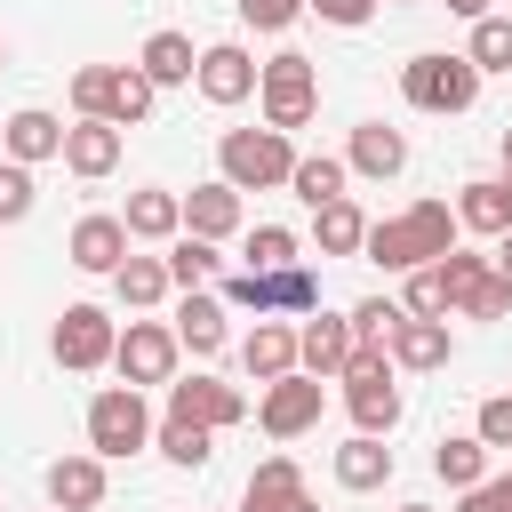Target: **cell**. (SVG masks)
Masks as SVG:
<instances>
[{"mask_svg": "<svg viewBox=\"0 0 512 512\" xmlns=\"http://www.w3.org/2000/svg\"><path fill=\"white\" fill-rule=\"evenodd\" d=\"M320 408H328V392H320V376H280V384H264V400H256V424L272 432V440H304L312 424H320Z\"/></svg>", "mask_w": 512, "mask_h": 512, "instance_id": "obj_12", "label": "cell"}, {"mask_svg": "<svg viewBox=\"0 0 512 512\" xmlns=\"http://www.w3.org/2000/svg\"><path fill=\"white\" fill-rule=\"evenodd\" d=\"M0 72H8V48H0Z\"/></svg>", "mask_w": 512, "mask_h": 512, "instance_id": "obj_49", "label": "cell"}, {"mask_svg": "<svg viewBox=\"0 0 512 512\" xmlns=\"http://www.w3.org/2000/svg\"><path fill=\"white\" fill-rule=\"evenodd\" d=\"M344 384V408H352V424L360 432H392L400 424V384H392V352H352V368L336 376Z\"/></svg>", "mask_w": 512, "mask_h": 512, "instance_id": "obj_9", "label": "cell"}, {"mask_svg": "<svg viewBox=\"0 0 512 512\" xmlns=\"http://www.w3.org/2000/svg\"><path fill=\"white\" fill-rule=\"evenodd\" d=\"M344 320H352V344H360V352H384V344H392V328H400L408 312H400L392 296H360Z\"/></svg>", "mask_w": 512, "mask_h": 512, "instance_id": "obj_35", "label": "cell"}, {"mask_svg": "<svg viewBox=\"0 0 512 512\" xmlns=\"http://www.w3.org/2000/svg\"><path fill=\"white\" fill-rule=\"evenodd\" d=\"M32 200H40V192H32V168H16V160H8V168H0V224H24V216H32Z\"/></svg>", "mask_w": 512, "mask_h": 512, "instance_id": "obj_40", "label": "cell"}, {"mask_svg": "<svg viewBox=\"0 0 512 512\" xmlns=\"http://www.w3.org/2000/svg\"><path fill=\"white\" fill-rule=\"evenodd\" d=\"M488 264H496V272H504V280H512V232H504V240H496V248H488Z\"/></svg>", "mask_w": 512, "mask_h": 512, "instance_id": "obj_46", "label": "cell"}, {"mask_svg": "<svg viewBox=\"0 0 512 512\" xmlns=\"http://www.w3.org/2000/svg\"><path fill=\"white\" fill-rule=\"evenodd\" d=\"M304 8H312V0H240V24H256V32H288Z\"/></svg>", "mask_w": 512, "mask_h": 512, "instance_id": "obj_42", "label": "cell"}, {"mask_svg": "<svg viewBox=\"0 0 512 512\" xmlns=\"http://www.w3.org/2000/svg\"><path fill=\"white\" fill-rule=\"evenodd\" d=\"M88 448L112 464V456H136V448H152V408H144V392L136 384H104L96 400H88Z\"/></svg>", "mask_w": 512, "mask_h": 512, "instance_id": "obj_7", "label": "cell"}, {"mask_svg": "<svg viewBox=\"0 0 512 512\" xmlns=\"http://www.w3.org/2000/svg\"><path fill=\"white\" fill-rule=\"evenodd\" d=\"M48 512H56V504H48Z\"/></svg>", "mask_w": 512, "mask_h": 512, "instance_id": "obj_51", "label": "cell"}, {"mask_svg": "<svg viewBox=\"0 0 512 512\" xmlns=\"http://www.w3.org/2000/svg\"><path fill=\"white\" fill-rule=\"evenodd\" d=\"M64 168L88 176V184L112 176V168H120V128H112V120H72V128H64Z\"/></svg>", "mask_w": 512, "mask_h": 512, "instance_id": "obj_24", "label": "cell"}, {"mask_svg": "<svg viewBox=\"0 0 512 512\" xmlns=\"http://www.w3.org/2000/svg\"><path fill=\"white\" fill-rule=\"evenodd\" d=\"M136 72H144L152 88H184V80L200 72V56H192V40H184V32H152V40H144V56H136Z\"/></svg>", "mask_w": 512, "mask_h": 512, "instance_id": "obj_28", "label": "cell"}, {"mask_svg": "<svg viewBox=\"0 0 512 512\" xmlns=\"http://www.w3.org/2000/svg\"><path fill=\"white\" fill-rule=\"evenodd\" d=\"M256 80H264V64H256L240 40H216V48H200V72H192V88H200L216 112L248 104V96H256Z\"/></svg>", "mask_w": 512, "mask_h": 512, "instance_id": "obj_13", "label": "cell"}, {"mask_svg": "<svg viewBox=\"0 0 512 512\" xmlns=\"http://www.w3.org/2000/svg\"><path fill=\"white\" fill-rule=\"evenodd\" d=\"M472 432H480V448H512V392H488L480 416H472Z\"/></svg>", "mask_w": 512, "mask_h": 512, "instance_id": "obj_41", "label": "cell"}, {"mask_svg": "<svg viewBox=\"0 0 512 512\" xmlns=\"http://www.w3.org/2000/svg\"><path fill=\"white\" fill-rule=\"evenodd\" d=\"M408 8H416V0H408Z\"/></svg>", "mask_w": 512, "mask_h": 512, "instance_id": "obj_50", "label": "cell"}, {"mask_svg": "<svg viewBox=\"0 0 512 512\" xmlns=\"http://www.w3.org/2000/svg\"><path fill=\"white\" fill-rule=\"evenodd\" d=\"M472 64H480V80L488 72H512V16H480L472 24V48H464Z\"/></svg>", "mask_w": 512, "mask_h": 512, "instance_id": "obj_38", "label": "cell"}, {"mask_svg": "<svg viewBox=\"0 0 512 512\" xmlns=\"http://www.w3.org/2000/svg\"><path fill=\"white\" fill-rule=\"evenodd\" d=\"M168 416L176 424H200V432H232V424H248V392L240 384H216V376H176L168 384Z\"/></svg>", "mask_w": 512, "mask_h": 512, "instance_id": "obj_11", "label": "cell"}, {"mask_svg": "<svg viewBox=\"0 0 512 512\" xmlns=\"http://www.w3.org/2000/svg\"><path fill=\"white\" fill-rule=\"evenodd\" d=\"M312 240H320V256H360L368 248V216L352 208V192L328 200V208H312Z\"/></svg>", "mask_w": 512, "mask_h": 512, "instance_id": "obj_29", "label": "cell"}, {"mask_svg": "<svg viewBox=\"0 0 512 512\" xmlns=\"http://www.w3.org/2000/svg\"><path fill=\"white\" fill-rule=\"evenodd\" d=\"M504 312H512V280L488 264V272H480V280L456 296V320H504Z\"/></svg>", "mask_w": 512, "mask_h": 512, "instance_id": "obj_37", "label": "cell"}, {"mask_svg": "<svg viewBox=\"0 0 512 512\" xmlns=\"http://www.w3.org/2000/svg\"><path fill=\"white\" fill-rule=\"evenodd\" d=\"M496 152H504V176H512V128H504V144H496Z\"/></svg>", "mask_w": 512, "mask_h": 512, "instance_id": "obj_47", "label": "cell"}, {"mask_svg": "<svg viewBox=\"0 0 512 512\" xmlns=\"http://www.w3.org/2000/svg\"><path fill=\"white\" fill-rule=\"evenodd\" d=\"M216 296H224L232 312H256V320H272V312L312 320V312H320V272H312V264H288V272H224Z\"/></svg>", "mask_w": 512, "mask_h": 512, "instance_id": "obj_5", "label": "cell"}, {"mask_svg": "<svg viewBox=\"0 0 512 512\" xmlns=\"http://www.w3.org/2000/svg\"><path fill=\"white\" fill-rule=\"evenodd\" d=\"M120 224H128V240H184V192L144 184V192H128Z\"/></svg>", "mask_w": 512, "mask_h": 512, "instance_id": "obj_22", "label": "cell"}, {"mask_svg": "<svg viewBox=\"0 0 512 512\" xmlns=\"http://www.w3.org/2000/svg\"><path fill=\"white\" fill-rule=\"evenodd\" d=\"M240 216H248V208H240V192H232L224 176L184 192V232H192V240H232V232H240Z\"/></svg>", "mask_w": 512, "mask_h": 512, "instance_id": "obj_21", "label": "cell"}, {"mask_svg": "<svg viewBox=\"0 0 512 512\" xmlns=\"http://www.w3.org/2000/svg\"><path fill=\"white\" fill-rule=\"evenodd\" d=\"M240 368H248L256 384L296 376V328H288V320H256V328L240 336Z\"/></svg>", "mask_w": 512, "mask_h": 512, "instance_id": "obj_23", "label": "cell"}, {"mask_svg": "<svg viewBox=\"0 0 512 512\" xmlns=\"http://www.w3.org/2000/svg\"><path fill=\"white\" fill-rule=\"evenodd\" d=\"M152 448H160L168 464H184V472H200V464L216 456V432H200V424H176V416H160V432H152Z\"/></svg>", "mask_w": 512, "mask_h": 512, "instance_id": "obj_36", "label": "cell"}, {"mask_svg": "<svg viewBox=\"0 0 512 512\" xmlns=\"http://www.w3.org/2000/svg\"><path fill=\"white\" fill-rule=\"evenodd\" d=\"M176 360H184V344H176V328L168 320H128L120 328V352H112V368H120V384H176Z\"/></svg>", "mask_w": 512, "mask_h": 512, "instance_id": "obj_10", "label": "cell"}, {"mask_svg": "<svg viewBox=\"0 0 512 512\" xmlns=\"http://www.w3.org/2000/svg\"><path fill=\"white\" fill-rule=\"evenodd\" d=\"M48 352H56V368H72V376H96V368H112V352H120V328H112V312H104V304H64V312H56V336H48Z\"/></svg>", "mask_w": 512, "mask_h": 512, "instance_id": "obj_8", "label": "cell"}, {"mask_svg": "<svg viewBox=\"0 0 512 512\" xmlns=\"http://www.w3.org/2000/svg\"><path fill=\"white\" fill-rule=\"evenodd\" d=\"M384 480H392V448H384L376 432H352V440L336 448V488H344V496H376Z\"/></svg>", "mask_w": 512, "mask_h": 512, "instance_id": "obj_25", "label": "cell"}, {"mask_svg": "<svg viewBox=\"0 0 512 512\" xmlns=\"http://www.w3.org/2000/svg\"><path fill=\"white\" fill-rule=\"evenodd\" d=\"M384 352H392V368H448L456 336H448V320H400Z\"/></svg>", "mask_w": 512, "mask_h": 512, "instance_id": "obj_27", "label": "cell"}, {"mask_svg": "<svg viewBox=\"0 0 512 512\" xmlns=\"http://www.w3.org/2000/svg\"><path fill=\"white\" fill-rule=\"evenodd\" d=\"M240 512H320L312 488H304V464L296 456H264L240 488Z\"/></svg>", "mask_w": 512, "mask_h": 512, "instance_id": "obj_16", "label": "cell"}, {"mask_svg": "<svg viewBox=\"0 0 512 512\" xmlns=\"http://www.w3.org/2000/svg\"><path fill=\"white\" fill-rule=\"evenodd\" d=\"M64 256H72L80 272H104V280H112V272L136 256V240H128V224H120V216H80V224H72V240H64Z\"/></svg>", "mask_w": 512, "mask_h": 512, "instance_id": "obj_17", "label": "cell"}, {"mask_svg": "<svg viewBox=\"0 0 512 512\" xmlns=\"http://www.w3.org/2000/svg\"><path fill=\"white\" fill-rule=\"evenodd\" d=\"M352 320H336V312H312L304 328H296V368L304 376H320V384H336L344 368H352Z\"/></svg>", "mask_w": 512, "mask_h": 512, "instance_id": "obj_14", "label": "cell"}, {"mask_svg": "<svg viewBox=\"0 0 512 512\" xmlns=\"http://www.w3.org/2000/svg\"><path fill=\"white\" fill-rule=\"evenodd\" d=\"M232 320V304L224 296H208V288H184V304H176V344L192 352V360H208V352H224V328Z\"/></svg>", "mask_w": 512, "mask_h": 512, "instance_id": "obj_19", "label": "cell"}, {"mask_svg": "<svg viewBox=\"0 0 512 512\" xmlns=\"http://www.w3.org/2000/svg\"><path fill=\"white\" fill-rule=\"evenodd\" d=\"M256 104H264V128L296 136V128L320 112V64L296 56V48H280V56L264 64V80H256Z\"/></svg>", "mask_w": 512, "mask_h": 512, "instance_id": "obj_6", "label": "cell"}, {"mask_svg": "<svg viewBox=\"0 0 512 512\" xmlns=\"http://www.w3.org/2000/svg\"><path fill=\"white\" fill-rule=\"evenodd\" d=\"M288 264H304L296 256V232L288 224H256L248 248H240V272H288Z\"/></svg>", "mask_w": 512, "mask_h": 512, "instance_id": "obj_33", "label": "cell"}, {"mask_svg": "<svg viewBox=\"0 0 512 512\" xmlns=\"http://www.w3.org/2000/svg\"><path fill=\"white\" fill-rule=\"evenodd\" d=\"M344 168L384 184V176H400V168H408V136H400V128H384V120H360V128H352V144H344Z\"/></svg>", "mask_w": 512, "mask_h": 512, "instance_id": "obj_20", "label": "cell"}, {"mask_svg": "<svg viewBox=\"0 0 512 512\" xmlns=\"http://www.w3.org/2000/svg\"><path fill=\"white\" fill-rule=\"evenodd\" d=\"M400 512H432V504H400Z\"/></svg>", "mask_w": 512, "mask_h": 512, "instance_id": "obj_48", "label": "cell"}, {"mask_svg": "<svg viewBox=\"0 0 512 512\" xmlns=\"http://www.w3.org/2000/svg\"><path fill=\"white\" fill-rule=\"evenodd\" d=\"M440 8H448V16H464V24H480V16H496L488 0H440Z\"/></svg>", "mask_w": 512, "mask_h": 512, "instance_id": "obj_45", "label": "cell"}, {"mask_svg": "<svg viewBox=\"0 0 512 512\" xmlns=\"http://www.w3.org/2000/svg\"><path fill=\"white\" fill-rule=\"evenodd\" d=\"M152 80L136 72V64H80L72 72V112L80 120H112V128H136L144 112H152Z\"/></svg>", "mask_w": 512, "mask_h": 512, "instance_id": "obj_4", "label": "cell"}, {"mask_svg": "<svg viewBox=\"0 0 512 512\" xmlns=\"http://www.w3.org/2000/svg\"><path fill=\"white\" fill-rule=\"evenodd\" d=\"M432 472H440L456 496H464V488H480V480H488V448H480V432H448V440L432 448Z\"/></svg>", "mask_w": 512, "mask_h": 512, "instance_id": "obj_31", "label": "cell"}, {"mask_svg": "<svg viewBox=\"0 0 512 512\" xmlns=\"http://www.w3.org/2000/svg\"><path fill=\"white\" fill-rule=\"evenodd\" d=\"M344 184H352V168H344L336 152H312V160H296V176H288V192H296L304 208H328V200H344Z\"/></svg>", "mask_w": 512, "mask_h": 512, "instance_id": "obj_32", "label": "cell"}, {"mask_svg": "<svg viewBox=\"0 0 512 512\" xmlns=\"http://www.w3.org/2000/svg\"><path fill=\"white\" fill-rule=\"evenodd\" d=\"M456 208L448 200H416V208H400V216H384V224H368V264H384V272H424V264H440L448 248H456Z\"/></svg>", "mask_w": 512, "mask_h": 512, "instance_id": "obj_1", "label": "cell"}, {"mask_svg": "<svg viewBox=\"0 0 512 512\" xmlns=\"http://www.w3.org/2000/svg\"><path fill=\"white\" fill-rule=\"evenodd\" d=\"M456 512H512V472H488L480 488H464Z\"/></svg>", "mask_w": 512, "mask_h": 512, "instance_id": "obj_43", "label": "cell"}, {"mask_svg": "<svg viewBox=\"0 0 512 512\" xmlns=\"http://www.w3.org/2000/svg\"><path fill=\"white\" fill-rule=\"evenodd\" d=\"M456 224L464 232H512V176H472L464 192H456Z\"/></svg>", "mask_w": 512, "mask_h": 512, "instance_id": "obj_26", "label": "cell"}, {"mask_svg": "<svg viewBox=\"0 0 512 512\" xmlns=\"http://www.w3.org/2000/svg\"><path fill=\"white\" fill-rule=\"evenodd\" d=\"M400 96L416 104V112H472L480 104V64L472 56H448V48H424V56H408L400 64Z\"/></svg>", "mask_w": 512, "mask_h": 512, "instance_id": "obj_3", "label": "cell"}, {"mask_svg": "<svg viewBox=\"0 0 512 512\" xmlns=\"http://www.w3.org/2000/svg\"><path fill=\"white\" fill-rule=\"evenodd\" d=\"M0 152H8L16 168L64 160V120H56V112H40V104H24V112H8V128H0Z\"/></svg>", "mask_w": 512, "mask_h": 512, "instance_id": "obj_18", "label": "cell"}, {"mask_svg": "<svg viewBox=\"0 0 512 512\" xmlns=\"http://www.w3.org/2000/svg\"><path fill=\"white\" fill-rule=\"evenodd\" d=\"M312 16H320V24H344V32H352V24H368V16H376V0H312Z\"/></svg>", "mask_w": 512, "mask_h": 512, "instance_id": "obj_44", "label": "cell"}, {"mask_svg": "<svg viewBox=\"0 0 512 512\" xmlns=\"http://www.w3.org/2000/svg\"><path fill=\"white\" fill-rule=\"evenodd\" d=\"M168 288H176V280H168V256H128V264L112 272V296H120L128 312H152Z\"/></svg>", "mask_w": 512, "mask_h": 512, "instance_id": "obj_30", "label": "cell"}, {"mask_svg": "<svg viewBox=\"0 0 512 512\" xmlns=\"http://www.w3.org/2000/svg\"><path fill=\"white\" fill-rule=\"evenodd\" d=\"M216 272H224L216 240H192V232H184V240H168V280H176V288H208Z\"/></svg>", "mask_w": 512, "mask_h": 512, "instance_id": "obj_34", "label": "cell"}, {"mask_svg": "<svg viewBox=\"0 0 512 512\" xmlns=\"http://www.w3.org/2000/svg\"><path fill=\"white\" fill-rule=\"evenodd\" d=\"M400 312H408V320H448V288H440V264L408 272V296H400Z\"/></svg>", "mask_w": 512, "mask_h": 512, "instance_id": "obj_39", "label": "cell"}, {"mask_svg": "<svg viewBox=\"0 0 512 512\" xmlns=\"http://www.w3.org/2000/svg\"><path fill=\"white\" fill-rule=\"evenodd\" d=\"M296 144L280 136V128H224L216 136V176L232 184V192H272V184H288L296 176Z\"/></svg>", "mask_w": 512, "mask_h": 512, "instance_id": "obj_2", "label": "cell"}, {"mask_svg": "<svg viewBox=\"0 0 512 512\" xmlns=\"http://www.w3.org/2000/svg\"><path fill=\"white\" fill-rule=\"evenodd\" d=\"M40 488H48L56 512H96L112 480H104V456H96V448H72V456H56V464L40 472Z\"/></svg>", "mask_w": 512, "mask_h": 512, "instance_id": "obj_15", "label": "cell"}]
</instances>
